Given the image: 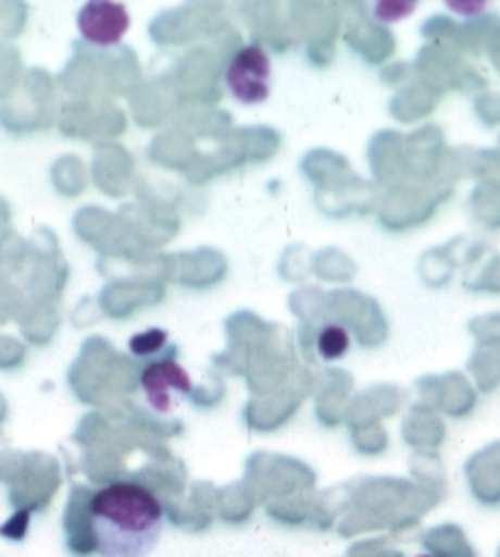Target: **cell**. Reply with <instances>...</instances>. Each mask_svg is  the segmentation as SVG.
Wrapping results in <instances>:
<instances>
[{
  "label": "cell",
  "instance_id": "obj_2",
  "mask_svg": "<svg viewBox=\"0 0 500 557\" xmlns=\"http://www.w3.org/2000/svg\"><path fill=\"white\" fill-rule=\"evenodd\" d=\"M271 57L258 45H248L228 62L226 86L240 103H263L271 96Z\"/></svg>",
  "mask_w": 500,
  "mask_h": 557
},
{
  "label": "cell",
  "instance_id": "obj_1",
  "mask_svg": "<svg viewBox=\"0 0 500 557\" xmlns=\"http://www.w3.org/2000/svg\"><path fill=\"white\" fill-rule=\"evenodd\" d=\"M89 528L101 557H146L160 541L165 511L146 486L115 482L89 502Z\"/></svg>",
  "mask_w": 500,
  "mask_h": 557
},
{
  "label": "cell",
  "instance_id": "obj_4",
  "mask_svg": "<svg viewBox=\"0 0 500 557\" xmlns=\"http://www.w3.org/2000/svg\"><path fill=\"white\" fill-rule=\"evenodd\" d=\"M130 17L125 13L121 3H111V0H96V3H86L79 13V30L84 40L99 47H111L123 40L128 33Z\"/></svg>",
  "mask_w": 500,
  "mask_h": 557
},
{
  "label": "cell",
  "instance_id": "obj_8",
  "mask_svg": "<svg viewBox=\"0 0 500 557\" xmlns=\"http://www.w3.org/2000/svg\"><path fill=\"white\" fill-rule=\"evenodd\" d=\"M378 8V11H390L388 15H383L380 21H400V17H405V15H410L412 11H415V5L412 3H380V5H375Z\"/></svg>",
  "mask_w": 500,
  "mask_h": 557
},
{
  "label": "cell",
  "instance_id": "obj_7",
  "mask_svg": "<svg viewBox=\"0 0 500 557\" xmlns=\"http://www.w3.org/2000/svg\"><path fill=\"white\" fill-rule=\"evenodd\" d=\"M27 531V513H17L13 521H8L3 528H0V533L5 537H13V541H21Z\"/></svg>",
  "mask_w": 500,
  "mask_h": 557
},
{
  "label": "cell",
  "instance_id": "obj_5",
  "mask_svg": "<svg viewBox=\"0 0 500 557\" xmlns=\"http://www.w3.org/2000/svg\"><path fill=\"white\" fill-rule=\"evenodd\" d=\"M351 347V339H349V332L343 330V326H326V330L320 334V339H316V349H320L322 359L326 361H334V359H341L346 351Z\"/></svg>",
  "mask_w": 500,
  "mask_h": 557
},
{
  "label": "cell",
  "instance_id": "obj_6",
  "mask_svg": "<svg viewBox=\"0 0 500 557\" xmlns=\"http://www.w3.org/2000/svg\"><path fill=\"white\" fill-rule=\"evenodd\" d=\"M167 342V334L162 330H148L142 334H136V337L130 339V351L136 354V357H150V354L160 351L165 347Z\"/></svg>",
  "mask_w": 500,
  "mask_h": 557
},
{
  "label": "cell",
  "instance_id": "obj_9",
  "mask_svg": "<svg viewBox=\"0 0 500 557\" xmlns=\"http://www.w3.org/2000/svg\"><path fill=\"white\" fill-rule=\"evenodd\" d=\"M417 557H435V555H417Z\"/></svg>",
  "mask_w": 500,
  "mask_h": 557
},
{
  "label": "cell",
  "instance_id": "obj_3",
  "mask_svg": "<svg viewBox=\"0 0 500 557\" xmlns=\"http://www.w3.org/2000/svg\"><path fill=\"white\" fill-rule=\"evenodd\" d=\"M140 386L148 398V406L155 412L167 416V412L177 408V403L182 398H187L191 393V379L185 367H179V363L172 359H165L150 363V367L142 371Z\"/></svg>",
  "mask_w": 500,
  "mask_h": 557
}]
</instances>
